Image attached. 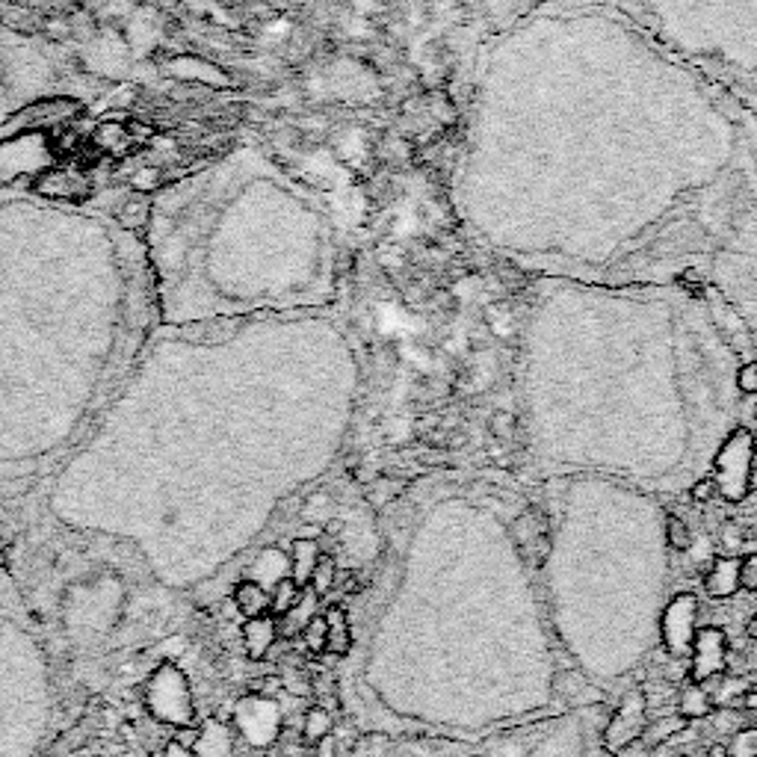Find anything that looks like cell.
<instances>
[{"mask_svg": "<svg viewBox=\"0 0 757 757\" xmlns=\"http://www.w3.org/2000/svg\"><path fill=\"white\" fill-rule=\"evenodd\" d=\"M145 707L160 725H172V728L193 725V719H195L193 689H190L187 675H183L175 663H163L154 675L148 678Z\"/></svg>", "mask_w": 757, "mask_h": 757, "instance_id": "cell-1", "label": "cell"}, {"mask_svg": "<svg viewBox=\"0 0 757 757\" xmlns=\"http://www.w3.org/2000/svg\"><path fill=\"white\" fill-rule=\"evenodd\" d=\"M698 615H701V603H698V595L693 592H678L666 603L663 618H660V639L671 660L689 657L695 633H698Z\"/></svg>", "mask_w": 757, "mask_h": 757, "instance_id": "cell-2", "label": "cell"}, {"mask_svg": "<svg viewBox=\"0 0 757 757\" xmlns=\"http://www.w3.org/2000/svg\"><path fill=\"white\" fill-rule=\"evenodd\" d=\"M751 459H754V441L749 432H736L716 456V485L725 500H743L751 485Z\"/></svg>", "mask_w": 757, "mask_h": 757, "instance_id": "cell-3", "label": "cell"}, {"mask_svg": "<svg viewBox=\"0 0 757 757\" xmlns=\"http://www.w3.org/2000/svg\"><path fill=\"white\" fill-rule=\"evenodd\" d=\"M234 731H237L251 749H269L281 736V710L275 698H261V695H246L237 704L234 713Z\"/></svg>", "mask_w": 757, "mask_h": 757, "instance_id": "cell-4", "label": "cell"}, {"mask_svg": "<svg viewBox=\"0 0 757 757\" xmlns=\"http://www.w3.org/2000/svg\"><path fill=\"white\" fill-rule=\"evenodd\" d=\"M648 695L645 689H630V693L621 698L618 710L613 713V719L603 728V749L610 754H621L627 751L633 743H639L645 725H648Z\"/></svg>", "mask_w": 757, "mask_h": 757, "instance_id": "cell-5", "label": "cell"}, {"mask_svg": "<svg viewBox=\"0 0 757 757\" xmlns=\"http://www.w3.org/2000/svg\"><path fill=\"white\" fill-rule=\"evenodd\" d=\"M689 683H710L728 671V633L707 625L698 627L693 651H689Z\"/></svg>", "mask_w": 757, "mask_h": 757, "instance_id": "cell-6", "label": "cell"}, {"mask_svg": "<svg viewBox=\"0 0 757 757\" xmlns=\"http://www.w3.org/2000/svg\"><path fill=\"white\" fill-rule=\"evenodd\" d=\"M319 607H323V598H319L311 586H305L293 607H290L288 613H284V615L275 618V625H278V639H288V642H290V639H299L302 633H305V627L311 625V621H314L319 613H323Z\"/></svg>", "mask_w": 757, "mask_h": 757, "instance_id": "cell-7", "label": "cell"}, {"mask_svg": "<svg viewBox=\"0 0 757 757\" xmlns=\"http://www.w3.org/2000/svg\"><path fill=\"white\" fill-rule=\"evenodd\" d=\"M195 757H237V731L222 719H207L198 728V743L193 746Z\"/></svg>", "mask_w": 757, "mask_h": 757, "instance_id": "cell-8", "label": "cell"}, {"mask_svg": "<svg viewBox=\"0 0 757 757\" xmlns=\"http://www.w3.org/2000/svg\"><path fill=\"white\" fill-rule=\"evenodd\" d=\"M275 642H278V625H275V615L246 618V625H243V648H246V657H249L251 663L266 660L269 654H273Z\"/></svg>", "mask_w": 757, "mask_h": 757, "instance_id": "cell-9", "label": "cell"}, {"mask_svg": "<svg viewBox=\"0 0 757 757\" xmlns=\"http://www.w3.org/2000/svg\"><path fill=\"white\" fill-rule=\"evenodd\" d=\"M704 592L716 601L734 598L739 592V557H719L704 574Z\"/></svg>", "mask_w": 757, "mask_h": 757, "instance_id": "cell-10", "label": "cell"}, {"mask_svg": "<svg viewBox=\"0 0 757 757\" xmlns=\"http://www.w3.org/2000/svg\"><path fill=\"white\" fill-rule=\"evenodd\" d=\"M231 601L237 607L240 618H258V615H269V588L261 586L258 580H240L234 586Z\"/></svg>", "mask_w": 757, "mask_h": 757, "instance_id": "cell-11", "label": "cell"}, {"mask_svg": "<svg viewBox=\"0 0 757 757\" xmlns=\"http://www.w3.org/2000/svg\"><path fill=\"white\" fill-rule=\"evenodd\" d=\"M323 621H326V654H331V657H346L349 648H352V627H349V618H346L343 607H326Z\"/></svg>", "mask_w": 757, "mask_h": 757, "instance_id": "cell-12", "label": "cell"}, {"mask_svg": "<svg viewBox=\"0 0 757 757\" xmlns=\"http://www.w3.org/2000/svg\"><path fill=\"white\" fill-rule=\"evenodd\" d=\"M319 557H323V547H319L317 538H296L290 547V577L299 586H308Z\"/></svg>", "mask_w": 757, "mask_h": 757, "instance_id": "cell-13", "label": "cell"}, {"mask_svg": "<svg viewBox=\"0 0 757 757\" xmlns=\"http://www.w3.org/2000/svg\"><path fill=\"white\" fill-rule=\"evenodd\" d=\"M716 710V701L710 695V689L707 686H701V683H689L686 689H681V695H678V710L686 722H695V719H707L710 713Z\"/></svg>", "mask_w": 757, "mask_h": 757, "instance_id": "cell-14", "label": "cell"}, {"mask_svg": "<svg viewBox=\"0 0 757 757\" xmlns=\"http://www.w3.org/2000/svg\"><path fill=\"white\" fill-rule=\"evenodd\" d=\"M689 722L681 716V713H666V716H657V719H648V725L639 736V743H645V749H660L668 739H675L678 734L686 731Z\"/></svg>", "mask_w": 757, "mask_h": 757, "instance_id": "cell-15", "label": "cell"}, {"mask_svg": "<svg viewBox=\"0 0 757 757\" xmlns=\"http://www.w3.org/2000/svg\"><path fill=\"white\" fill-rule=\"evenodd\" d=\"M331 713H329V707H323V704H314V707H308L305 710V716H302V743L305 746H314V743H319V739L323 736H329L331 734Z\"/></svg>", "mask_w": 757, "mask_h": 757, "instance_id": "cell-16", "label": "cell"}, {"mask_svg": "<svg viewBox=\"0 0 757 757\" xmlns=\"http://www.w3.org/2000/svg\"><path fill=\"white\" fill-rule=\"evenodd\" d=\"M302 588H305V586H299L290 574H288V577H281L275 586H269V615H275V618H278V615L288 613V610L293 607V603L299 601Z\"/></svg>", "mask_w": 757, "mask_h": 757, "instance_id": "cell-17", "label": "cell"}, {"mask_svg": "<svg viewBox=\"0 0 757 757\" xmlns=\"http://www.w3.org/2000/svg\"><path fill=\"white\" fill-rule=\"evenodd\" d=\"M334 583H338V562H334V557H329V553H323L314 568V574H311V588L319 595V598H329L331 595V588Z\"/></svg>", "mask_w": 757, "mask_h": 757, "instance_id": "cell-18", "label": "cell"}, {"mask_svg": "<svg viewBox=\"0 0 757 757\" xmlns=\"http://www.w3.org/2000/svg\"><path fill=\"white\" fill-rule=\"evenodd\" d=\"M731 757H757V725H743L731 734V743L725 746Z\"/></svg>", "mask_w": 757, "mask_h": 757, "instance_id": "cell-19", "label": "cell"}, {"mask_svg": "<svg viewBox=\"0 0 757 757\" xmlns=\"http://www.w3.org/2000/svg\"><path fill=\"white\" fill-rule=\"evenodd\" d=\"M666 542H668L671 550H678V553H686L689 547H693V533H689L686 520L681 515H668L666 518Z\"/></svg>", "mask_w": 757, "mask_h": 757, "instance_id": "cell-20", "label": "cell"}, {"mask_svg": "<svg viewBox=\"0 0 757 757\" xmlns=\"http://www.w3.org/2000/svg\"><path fill=\"white\" fill-rule=\"evenodd\" d=\"M281 686H284V693H290V695H299V698H305V695H311L314 693V683H311V678L305 675V671H302L299 666H284V671H281Z\"/></svg>", "mask_w": 757, "mask_h": 757, "instance_id": "cell-21", "label": "cell"}, {"mask_svg": "<svg viewBox=\"0 0 757 757\" xmlns=\"http://www.w3.org/2000/svg\"><path fill=\"white\" fill-rule=\"evenodd\" d=\"M299 639H302V648H305L308 654H314V657L326 654V621H323V613H319L311 621V625L305 627V633H302Z\"/></svg>", "mask_w": 757, "mask_h": 757, "instance_id": "cell-22", "label": "cell"}, {"mask_svg": "<svg viewBox=\"0 0 757 757\" xmlns=\"http://www.w3.org/2000/svg\"><path fill=\"white\" fill-rule=\"evenodd\" d=\"M739 592H757V553L739 557Z\"/></svg>", "mask_w": 757, "mask_h": 757, "instance_id": "cell-23", "label": "cell"}, {"mask_svg": "<svg viewBox=\"0 0 757 757\" xmlns=\"http://www.w3.org/2000/svg\"><path fill=\"white\" fill-rule=\"evenodd\" d=\"M713 497H719V485H716L713 477L698 479V482L693 485V500H695V503H707V500H713Z\"/></svg>", "mask_w": 757, "mask_h": 757, "instance_id": "cell-24", "label": "cell"}, {"mask_svg": "<svg viewBox=\"0 0 757 757\" xmlns=\"http://www.w3.org/2000/svg\"><path fill=\"white\" fill-rule=\"evenodd\" d=\"M311 749H314L311 757H338V739H334V734H329V736L319 739V743H314Z\"/></svg>", "mask_w": 757, "mask_h": 757, "instance_id": "cell-25", "label": "cell"}, {"mask_svg": "<svg viewBox=\"0 0 757 757\" xmlns=\"http://www.w3.org/2000/svg\"><path fill=\"white\" fill-rule=\"evenodd\" d=\"M175 743H181V746H187V749H193L195 743H198V728L195 725H183V728H178V734L172 736Z\"/></svg>", "mask_w": 757, "mask_h": 757, "instance_id": "cell-26", "label": "cell"}, {"mask_svg": "<svg viewBox=\"0 0 757 757\" xmlns=\"http://www.w3.org/2000/svg\"><path fill=\"white\" fill-rule=\"evenodd\" d=\"M157 757H195V754H193V749H187V746L175 743V739H169V743H166V746L160 749Z\"/></svg>", "mask_w": 757, "mask_h": 757, "instance_id": "cell-27", "label": "cell"}, {"mask_svg": "<svg viewBox=\"0 0 757 757\" xmlns=\"http://www.w3.org/2000/svg\"><path fill=\"white\" fill-rule=\"evenodd\" d=\"M491 429H494L497 438H509V435H512V417L509 414H497L491 420Z\"/></svg>", "mask_w": 757, "mask_h": 757, "instance_id": "cell-28", "label": "cell"}, {"mask_svg": "<svg viewBox=\"0 0 757 757\" xmlns=\"http://www.w3.org/2000/svg\"><path fill=\"white\" fill-rule=\"evenodd\" d=\"M743 707L746 710H757V683H751L746 689V695H743Z\"/></svg>", "mask_w": 757, "mask_h": 757, "instance_id": "cell-29", "label": "cell"}, {"mask_svg": "<svg viewBox=\"0 0 757 757\" xmlns=\"http://www.w3.org/2000/svg\"><path fill=\"white\" fill-rule=\"evenodd\" d=\"M746 633H749V639L751 642H757V613L749 618V625H746Z\"/></svg>", "mask_w": 757, "mask_h": 757, "instance_id": "cell-30", "label": "cell"}, {"mask_svg": "<svg viewBox=\"0 0 757 757\" xmlns=\"http://www.w3.org/2000/svg\"><path fill=\"white\" fill-rule=\"evenodd\" d=\"M704 757H731V754H728V749H725V746H710V749H707V754H704Z\"/></svg>", "mask_w": 757, "mask_h": 757, "instance_id": "cell-31", "label": "cell"}]
</instances>
